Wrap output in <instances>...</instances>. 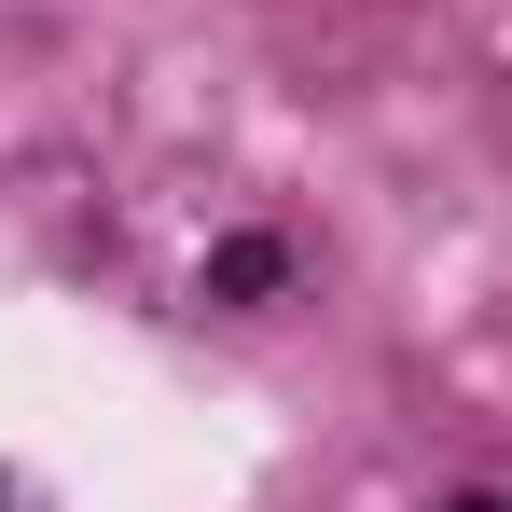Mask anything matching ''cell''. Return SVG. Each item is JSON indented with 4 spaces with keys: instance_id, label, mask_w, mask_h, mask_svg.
<instances>
[{
    "instance_id": "1",
    "label": "cell",
    "mask_w": 512,
    "mask_h": 512,
    "mask_svg": "<svg viewBox=\"0 0 512 512\" xmlns=\"http://www.w3.org/2000/svg\"><path fill=\"white\" fill-rule=\"evenodd\" d=\"M277 277H291V250H277V236H236V250H208V291H222V305H263Z\"/></svg>"
},
{
    "instance_id": "2",
    "label": "cell",
    "mask_w": 512,
    "mask_h": 512,
    "mask_svg": "<svg viewBox=\"0 0 512 512\" xmlns=\"http://www.w3.org/2000/svg\"><path fill=\"white\" fill-rule=\"evenodd\" d=\"M443 512H499V499H443Z\"/></svg>"
},
{
    "instance_id": "3",
    "label": "cell",
    "mask_w": 512,
    "mask_h": 512,
    "mask_svg": "<svg viewBox=\"0 0 512 512\" xmlns=\"http://www.w3.org/2000/svg\"><path fill=\"white\" fill-rule=\"evenodd\" d=\"M0 512H14V499H0Z\"/></svg>"
}]
</instances>
